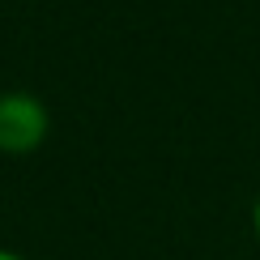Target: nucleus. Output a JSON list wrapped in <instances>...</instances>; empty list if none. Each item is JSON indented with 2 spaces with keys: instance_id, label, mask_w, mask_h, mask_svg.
I'll list each match as a JSON object with an SVG mask.
<instances>
[{
  "instance_id": "1",
  "label": "nucleus",
  "mask_w": 260,
  "mask_h": 260,
  "mask_svg": "<svg viewBox=\"0 0 260 260\" xmlns=\"http://www.w3.org/2000/svg\"><path fill=\"white\" fill-rule=\"evenodd\" d=\"M47 133H51V111L39 94L30 90L0 94V154L26 158L47 141Z\"/></svg>"
},
{
  "instance_id": "2",
  "label": "nucleus",
  "mask_w": 260,
  "mask_h": 260,
  "mask_svg": "<svg viewBox=\"0 0 260 260\" xmlns=\"http://www.w3.org/2000/svg\"><path fill=\"white\" fill-rule=\"evenodd\" d=\"M252 235L260 239V197H256V205H252Z\"/></svg>"
},
{
  "instance_id": "3",
  "label": "nucleus",
  "mask_w": 260,
  "mask_h": 260,
  "mask_svg": "<svg viewBox=\"0 0 260 260\" xmlns=\"http://www.w3.org/2000/svg\"><path fill=\"white\" fill-rule=\"evenodd\" d=\"M0 260H26L21 252H9V247H0Z\"/></svg>"
}]
</instances>
